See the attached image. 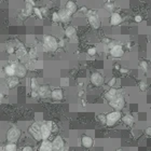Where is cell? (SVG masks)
I'll return each instance as SVG.
<instances>
[{
  "mask_svg": "<svg viewBox=\"0 0 151 151\" xmlns=\"http://www.w3.org/2000/svg\"><path fill=\"white\" fill-rule=\"evenodd\" d=\"M110 55L112 57L120 58L124 55V49L122 45L119 44H113L110 47Z\"/></svg>",
  "mask_w": 151,
  "mask_h": 151,
  "instance_id": "8992f818",
  "label": "cell"
},
{
  "mask_svg": "<svg viewBox=\"0 0 151 151\" xmlns=\"http://www.w3.org/2000/svg\"><path fill=\"white\" fill-rule=\"evenodd\" d=\"M58 15H59V20H61V22L63 23H67L70 21V18L72 14H70L66 9L62 10V11H59L58 12Z\"/></svg>",
  "mask_w": 151,
  "mask_h": 151,
  "instance_id": "5bb4252c",
  "label": "cell"
},
{
  "mask_svg": "<svg viewBox=\"0 0 151 151\" xmlns=\"http://www.w3.org/2000/svg\"><path fill=\"white\" fill-rule=\"evenodd\" d=\"M134 20H135V22L136 23H142V16H140V15H136Z\"/></svg>",
  "mask_w": 151,
  "mask_h": 151,
  "instance_id": "ab89813d",
  "label": "cell"
},
{
  "mask_svg": "<svg viewBox=\"0 0 151 151\" xmlns=\"http://www.w3.org/2000/svg\"><path fill=\"white\" fill-rule=\"evenodd\" d=\"M91 82L96 86H99L104 83V77L98 72H93L91 75Z\"/></svg>",
  "mask_w": 151,
  "mask_h": 151,
  "instance_id": "7c38bea8",
  "label": "cell"
},
{
  "mask_svg": "<svg viewBox=\"0 0 151 151\" xmlns=\"http://www.w3.org/2000/svg\"><path fill=\"white\" fill-rule=\"evenodd\" d=\"M21 137V131L18 127H11L7 133V139L8 142H16Z\"/></svg>",
  "mask_w": 151,
  "mask_h": 151,
  "instance_id": "5b68a950",
  "label": "cell"
},
{
  "mask_svg": "<svg viewBox=\"0 0 151 151\" xmlns=\"http://www.w3.org/2000/svg\"><path fill=\"white\" fill-rule=\"evenodd\" d=\"M140 67H142V69L144 72H147L148 69H149V65H148V63H147L146 61H142V62H140Z\"/></svg>",
  "mask_w": 151,
  "mask_h": 151,
  "instance_id": "f546056e",
  "label": "cell"
},
{
  "mask_svg": "<svg viewBox=\"0 0 151 151\" xmlns=\"http://www.w3.org/2000/svg\"><path fill=\"white\" fill-rule=\"evenodd\" d=\"M22 150H23V151H31V150H32V147H30V146L23 147V148H22Z\"/></svg>",
  "mask_w": 151,
  "mask_h": 151,
  "instance_id": "b9f144b4",
  "label": "cell"
},
{
  "mask_svg": "<svg viewBox=\"0 0 151 151\" xmlns=\"http://www.w3.org/2000/svg\"><path fill=\"white\" fill-rule=\"evenodd\" d=\"M119 93L118 91H117L116 89H113V88H111L110 90H108L106 92V94H105V97H106V99L109 102V100H111L113 97H116L117 96V94Z\"/></svg>",
  "mask_w": 151,
  "mask_h": 151,
  "instance_id": "ffe728a7",
  "label": "cell"
},
{
  "mask_svg": "<svg viewBox=\"0 0 151 151\" xmlns=\"http://www.w3.org/2000/svg\"><path fill=\"white\" fill-rule=\"evenodd\" d=\"M97 119H98V121H99V122H102V124L106 122V116H104V115H98Z\"/></svg>",
  "mask_w": 151,
  "mask_h": 151,
  "instance_id": "74e56055",
  "label": "cell"
},
{
  "mask_svg": "<svg viewBox=\"0 0 151 151\" xmlns=\"http://www.w3.org/2000/svg\"><path fill=\"white\" fill-rule=\"evenodd\" d=\"M88 20H89V23L91 24V26L93 27L94 29H98L100 27V24H102V21L98 16L97 14H91V15H88Z\"/></svg>",
  "mask_w": 151,
  "mask_h": 151,
  "instance_id": "ba28073f",
  "label": "cell"
},
{
  "mask_svg": "<svg viewBox=\"0 0 151 151\" xmlns=\"http://www.w3.org/2000/svg\"><path fill=\"white\" fill-rule=\"evenodd\" d=\"M27 53H28V55H29L31 58L36 57V55H37V49H36V48H31V49L29 50V52H27Z\"/></svg>",
  "mask_w": 151,
  "mask_h": 151,
  "instance_id": "4dcf8cb0",
  "label": "cell"
},
{
  "mask_svg": "<svg viewBox=\"0 0 151 151\" xmlns=\"http://www.w3.org/2000/svg\"><path fill=\"white\" fill-rule=\"evenodd\" d=\"M3 149H5V150H7V151H15L16 149H18V147H16V142H9L5 146V148H3Z\"/></svg>",
  "mask_w": 151,
  "mask_h": 151,
  "instance_id": "484cf974",
  "label": "cell"
},
{
  "mask_svg": "<svg viewBox=\"0 0 151 151\" xmlns=\"http://www.w3.org/2000/svg\"><path fill=\"white\" fill-rule=\"evenodd\" d=\"M122 23V16H121L119 13H116V12H113V13L111 14L110 16V25L112 26H117V25H119Z\"/></svg>",
  "mask_w": 151,
  "mask_h": 151,
  "instance_id": "4fadbf2b",
  "label": "cell"
},
{
  "mask_svg": "<svg viewBox=\"0 0 151 151\" xmlns=\"http://www.w3.org/2000/svg\"><path fill=\"white\" fill-rule=\"evenodd\" d=\"M3 97V94H2V92H0V99Z\"/></svg>",
  "mask_w": 151,
  "mask_h": 151,
  "instance_id": "7dc6e473",
  "label": "cell"
},
{
  "mask_svg": "<svg viewBox=\"0 0 151 151\" xmlns=\"http://www.w3.org/2000/svg\"><path fill=\"white\" fill-rule=\"evenodd\" d=\"M5 84H7V88H8V89H14V88L18 84V79L15 78V76H11V77H9V78L7 79Z\"/></svg>",
  "mask_w": 151,
  "mask_h": 151,
  "instance_id": "9a60e30c",
  "label": "cell"
},
{
  "mask_svg": "<svg viewBox=\"0 0 151 151\" xmlns=\"http://www.w3.org/2000/svg\"><path fill=\"white\" fill-rule=\"evenodd\" d=\"M109 105H110L113 109L116 110H122L125 106V100H124V97L121 95V94H117L116 97H113L111 100H109Z\"/></svg>",
  "mask_w": 151,
  "mask_h": 151,
  "instance_id": "6da1fadb",
  "label": "cell"
},
{
  "mask_svg": "<svg viewBox=\"0 0 151 151\" xmlns=\"http://www.w3.org/2000/svg\"><path fill=\"white\" fill-rule=\"evenodd\" d=\"M39 88V84H38V81L36 80V79H30V89L31 90H38Z\"/></svg>",
  "mask_w": 151,
  "mask_h": 151,
  "instance_id": "4316f807",
  "label": "cell"
},
{
  "mask_svg": "<svg viewBox=\"0 0 151 151\" xmlns=\"http://www.w3.org/2000/svg\"><path fill=\"white\" fill-rule=\"evenodd\" d=\"M28 132H29V134L35 138L37 142L42 140V139H41V135H40V123H35V124H32L30 127L28 129Z\"/></svg>",
  "mask_w": 151,
  "mask_h": 151,
  "instance_id": "52a82bcc",
  "label": "cell"
},
{
  "mask_svg": "<svg viewBox=\"0 0 151 151\" xmlns=\"http://www.w3.org/2000/svg\"><path fill=\"white\" fill-rule=\"evenodd\" d=\"M5 73L8 77H11V76L15 75V67H14V64L12 65H7L5 67Z\"/></svg>",
  "mask_w": 151,
  "mask_h": 151,
  "instance_id": "7402d4cb",
  "label": "cell"
},
{
  "mask_svg": "<svg viewBox=\"0 0 151 151\" xmlns=\"http://www.w3.org/2000/svg\"><path fill=\"white\" fill-rule=\"evenodd\" d=\"M52 21H53L54 23L61 22V20H59V15H58V12H54V13L52 14Z\"/></svg>",
  "mask_w": 151,
  "mask_h": 151,
  "instance_id": "1f68e13d",
  "label": "cell"
},
{
  "mask_svg": "<svg viewBox=\"0 0 151 151\" xmlns=\"http://www.w3.org/2000/svg\"><path fill=\"white\" fill-rule=\"evenodd\" d=\"M65 9L70 14H73L76 11H77V5H76L73 1H67L66 8H65Z\"/></svg>",
  "mask_w": 151,
  "mask_h": 151,
  "instance_id": "44dd1931",
  "label": "cell"
},
{
  "mask_svg": "<svg viewBox=\"0 0 151 151\" xmlns=\"http://www.w3.org/2000/svg\"><path fill=\"white\" fill-rule=\"evenodd\" d=\"M7 52L9 54H14L15 53V47L14 45H8L7 47Z\"/></svg>",
  "mask_w": 151,
  "mask_h": 151,
  "instance_id": "d590c367",
  "label": "cell"
},
{
  "mask_svg": "<svg viewBox=\"0 0 151 151\" xmlns=\"http://www.w3.org/2000/svg\"><path fill=\"white\" fill-rule=\"evenodd\" d=\"M119 69L122 73H127V69H125V68H119Z\"/></svg>",
  "mask_w": 151,
  "mask_h": 151,
  "instance_id": "f6af8a7d",
  "label": "cell"
},
{
  "mask_svg": "<svg viewBox=\"0 0 151 151\" xmlns=\"http://www.w3.org/2000/svg\"><path fill=\"white\" fill-rule=\"evenodd\" d=\"M117 83V78H112L109 82H108V85H109V88H113Z\"/></svg>",
  "mask_w": 151,
  "mask_h": 151,
  "instance_id": "8d00e7d4",
  "label": "cell"
},
{
  "mask_svg": "<svg viewBox=\"0 0 151 151\" xmlns=\"http://www.w3.org/2000/svg\"><path fill=\"white\" fill-rule=\"evenodd\" d=\"M53 126V123L52 122H43V123H40V135H41V139H48L50 137V135L52 134V127Z\"/></svg>",
  "mask_w": 151,
  "mask_h": 151,
  "instance_id": "7a4b0ae2",
  "label": "cell"
},
{
  "mask_svg": "<svg viewBox=\"0 0 151 151\" xmlns=\"http://www.w3.org/2000/svg\"><path fill=\"white\" fill-rule=\"evenodd\" d=\"M80 11H81V12H82V13H84L85 15H88V13H89V10L86 9L85 7H82V8H81Z\"/></svg>",
  "mask_w": 151,
  "mask_h": 151,
  "instance_id": "60d3db41",
  "label": "cell"
},
{
  "mask_svg": "<svg viewBox=\"0 0 151 151\" xmlns=\"http://www.w3.org/2000/svg\"><path fill=\"white\" fill-rule=\"evenodd\" d=\"M86 105V102H85V100H82V106H85Z\"/></svg>",
  "mask_w": 151,
  "mask_h": 151,
  "instance_id": "bcb514c9",
  "label": "cell"
},
{
  "mask_svg": "<svg viewBox=\"0 0 151 151\" xmlns=\"http://www.w3.org/2000/svg\"><path fill=\"white\" fill-rule=\"evenodd\" d=\"M146 134L148 135V136H150V135H151V129H150V127H148V129H146Z\"/></svg>",
  "mask_w": 151,
  "mask_h": 151,
  "instance_id": "ee69618b",
  "label": "cell"
},
{
  "mask_svg": "<svg viewBox=\"0 0 151 151\" xmlns=\"http://www.w3.org/2000/svg\"><path fill=\"white\" fill-rule=\"evenodd\" d=\"M147 88H148V85H147V83L145 81H142V82L139 83V90H140L142 92H145L147 90Z\"/></svg>",
  "mask_w": 151,
  "mask_h": 151,
  "instance_id": "836d02e7",
  "label": "cell"
},
{
  "mask_svg": "<svg viewBox=\"0 0 151 151\" xmlns=\"http://www.w3.org/2000/svg\"><path fill=\"white\" fill-rule=\"evenodd\" d=\"M61 85L62 86H68L69 85V79L68 78H62L61 79Z\"/></svg>",
  "mask_w": 151,
  "mask_h": 151,
  "instance_id": "e575fe53",
  "label": "cell"
},
{
  "mask_svg": "<svg viewBox=\"0 0 151 151\" xmlns=\"http://www.w3.org/2000/svg\"><path fill=\"white\" fill-rule=\"evenodd\" d=\"M39 150H42V151L53 150V148H52V142H50L49 139H42V142H41V146L40 148H39Z\"/></svg>",
  "mask_w": 151,
  "mask_h": 151,
  "instance_id": "d6986e66",
  "label": "cell"
},
{
  "mask_svg": "<svg viewBox=\"0 0 151 151\" xmlns=\"http://www.w3.org/2000/svg\"><path fill=\"white\" fill-rule=\"evenodd\" d=\"M14 67H15V75L18 78H23L25 77L27 73V67L23 64H14Z\"/></svg>",
  "mask_w": 151,
  "mask_h": 151,
  "instance_id": "9c48e42d",
  "label": "cell"
},
{
  "mask_svg": "<svg viewBox=\"0 0 151 151\" xmlns=\"http://www.w3.org/2000/svg\"><path fill=\"white\" fill-rule=\"evenodd\" d=\"M50 96L53 98L54 100H62L64 98V93H63V91L61 89H55L51 92Z\"/></svg>",
  "mask_w": 151,
  "mask_h": 151,
  "instance_id": "2e32d148",
  "label": "cell"
},
{
  "mask_svg": "<svg viewBox=\"0 0 151 151\" xmlns=\"http://www.w3.org/2000/svg\"><path fill=\"white\" fill-rule=\"evenodd\" d=\"M16 55H18V57L20 58V59H23V58L27 57L28 53H27V50L25 49V48L21 47V48H18V49L16 50Z\"/></svg>",
  "mask_w": 151,
  "mask_h": 151,
  "instance_id": "cb8c5ba5",
  "label": "cell"
},
{
  "mask_svg": "<svg viewBox=\"0 0 151 151\" xmlns=\"http://www.w3.org/2000/svg\"><path fill=\"white\" fill-rule=\"evenodd\" d=\"M52 148L53 150H63L65 148V142L61 136H56L52 142Z\"/></svg>",
  "mask_w": 151,
  "mask_h": 151,
  "instance_id": "30bf717a",
  "label": "cell"
},
{
  "mask_svg": "<svg viewBox=\"0 0 151 151\" xmlns=\"http://www.w3.org/2000/svg\"><path fill=\"white\" fill-rule=\"evenodd\" d=\"M81 144H82V146L85 147V148H91L94 144L93 138L91 137V136L84 135V136H82V138H81Z\"/></svg>",
  "mask_w": 151,
  "mask_h": 151,
  "instance_id": "e0dca14e",
  "label": "cell"
},
{
  "mask_svg": "<svg viewBox=\"0 0 151 151\" xmlns=\"http://www.w3.org/2000/svg\"><path fill=\"white\" fill-rule=\"evenodd\" d=\"M96 53H97V49L96 48H90L88 50V54L90 56H94V55H96Z\"/></svg>",
  "mask_w": 151,
  "mask_h": 151,
  "instance_id": "d6a6232c",
  "label": "cell"
},
{
  "mask_svg": "<svg viewBox=\"0 0 151 151\" xmlns=\"http://www.w3.org/2000/svg\"><path fill=\"white\" fill-rule=\"evenodd\" d=\"M31 97H32V98L39 97V94H38V91H36V90H31Z\"/></svg>",
  "mask_w": 151,
  "mask_h": 151,
  "instance_id": "f35d334b",
  "label": "cell"
},
{
  "mask_svg": "<svg viewBox=\"0 0 151 151\" xmlns=\"http://www.w3.org/2000/svg\"><path fill=\"white\" fill-rule=\"evenodd\" d=\"M37 91H38V94H39V97L41 98H48L50 96V94H51L49 85L47 84L39 85V88H38Z\"/></svg>",
  "mask_w": 151,
  "mask_h": 151,
  "instance_id": "8fae6325",
  "label": "cell"
},
{
  "mask_svg": "<svg viewBox=\"0 0 151 151\" xmlns=\"http://www.w3.org/2000/svg\"><path fill=\"white\" fill-rule=\"evenodd\" d=\"M76 32H77V30H76L75 27L72 26H69L66 28V30H65V35H66L67 38H72V37H75L76 36Z\"/></svg>",
  "mask_w": 151,
  "mask_h": 151,
  "instance_id": "d4e9b609",
  "label": "cell"
},
{
  "mask_svg": "<svg viewBox=\"0 0 151 151\" xmlns=\"http://www.w3.org/2000/svg\"><path fill=\"white\" fill-rule=\"evenodd\" d=\"M0 135H1V132H0Z\"/></svg>",
  "mask_w": 151,
  "mask_h": 151,
  "instance_id": "c3c4849f",
  "label": "cell"
},
{
  "mask_svg": "<svg viewBox=\"0 0 151 151\" xmlns=\"http://www.w3.org/2000/svg\"><path fill=\"white\" fill-rule=\"evenodd\" d=\"M32 11L35 12V14L37 15V18H42V11H41L39 8L34 7V8H32Z\"/></svg>",
  "mask_w": 151,
  "mask_h": 151,
  "instance_id": "f1b7e54d",
  "label": "cell"
},
{
  "mask_svg": "<svg viewBox=\"0 0 151 151\" xmlns=\"http://www.w3.org/2000/svg\"><path fill=\"white\" fill-rule=\"evenodd\" d=\"M34 7H35V1L34 0H26L25 1V14L27 16L31 15Z\"/></svg>",
  "mask_w": 151,
  "mask_h": 151,
  "instance_id": "ac0fdd59",
  "label": "cell"
},
{
  "mask_svg": "<svg viewBox=\"0 0 151 151\" xmlns=\"http://www.w3.org/2000/svg\"><path fill=\"white\" fill-rule=\"evenodd\" d=\"M121 120L124 122L125 125H129V126H131V125L134 124V118L131 115H126V116L124 117H121Z\"/></svg>",
  "mask_w": 151,
  "mask_h": 151,
  "instance_id": "603a6c76",
  "label": "cell"
},
{
  "mask_svg": "<svg viewBox=\"0 0 151 151\" xmlns=\"http://www.w3.org/2000/svg\"><path fill=\"white\" fill-rule=\"evenodd\" d=\"M121 112L119 110L117 111H112V112H109L106 116V123L108 126H113L119 120H121Z\"/></svg>",
  "mask_w": 151,
  "mask_h": 151,
  "instance_id": "3957f363",
  "label": "cell"
},
{
  "mask_svg": "<svg viewBox=\"0 0 151 151\" xmlns=\"http://www.w3.org/2000/svg\"><path fill=\"white\" fill-rule=\"evenodd\" d=\"M102 42H104V43H107V44H110V39H108V38H104V39H102Z\"/></svg>",
  "mask_w": 151,
  "mask_h": 151,
  "instance_id": "7bdbcfd3",
  "label": "cell"
},
{
  "mask_svg": "<svg viewBox=\"0 0 151 151\" xmlns=\"http://www.w3.org/2000/svg\"><path fill=\"white\" fill-rule=\"evenodd\" d=\"M43 45L47 50H51V51H55L58 48L57 40L53 36H47L44 38V41H43Z\"/></svg>",
  "mask_w": 151,
  "mask_h": 151,
  "instance_id": "277c9868",
  "label": "cell"
},
{
  "mask_svg": "<svg viewBox=\"0 0 151 151\" xmlns=\"http://www.w3.org/2000/svg\"><path fill=\"white\" fill-rule=\"evenodd\" d=\"M105 9L107 11H109V12H113V10H115V3H112V2H107L106 5H105Z\"/></svg>",
  "mask_w": 151,
  "mask_h": 151,
  "instance_id": "83f0119b",
  "label": "cell"
}]
</instances>
